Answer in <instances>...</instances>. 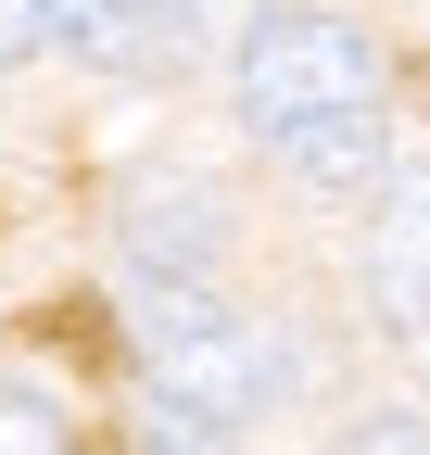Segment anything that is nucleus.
<instances>
[{"mask_svg":"<svg viewBox=\"0 0 430 455\" xmlns=\"http://www.w3.org/2000/svg\"><path fill=\"white\" fill-rule=\"evenodd\" d=\"M51 38L76 51V64H115V76H152V64H178L190 51V13L203 0H38Z\"/></svg>","mask_w":430,"mask_h":455,"instance_id":"nucleus-5","label":"nucleus"},{"mask_svg":"<svg viewBox=\"0 0 430 455\" xmlns=\"http://www.w3.org/2000/svg\"><path fill=\"white\" fill-rule=\"evenodd\" d=\"M38 38H51V13H38V0H0V64H26Z\"/></svg>","mask_w":430,"mask_h":455,"instance_id":"nucleus-9","label":"nucleus"},{"mask_svg":"<svg viewBox=\"0 0 430 455\" xmlns=\"http://www.w3.org/2000/svg\"><path fill=\"white\" fill-rule=\"evenodd\" d=\"M330 455H430V418L418 405H367V418L330 430Z\"/></svg>","mask_w":430,"mask_h":455,"instance_id":"nucleus-7","label":"nucleus"},{"mask_svg":"<svg viewBox=\"0 0 430 455\" xmlns=\"http://www.w3.org/2000/svg\"><path fill=\"white\" fill-rule=\"evenodd\" d=\"M139 455H228V430H215V418H178V405H152V418H139Z\"/></svg>","mask_w":430,"mask_h":455,"instance_id":"nucleus-8","label":"nucleus"},{"mask_svg":"<svg viewBox=\"0 0 430 455\" xmlns=\"http://www.w3.org/2000/svg\"><path fill=\"white\" fill-rule=\"evenodd\" d=\"M0 455H76L64 405H51V392H26V379H0Z\"/></svg>","mask_w":430,"mask_h":455,"instance_id":"nucleus-6","label":"nucleus"},{"mask_svg":"<svg viewBox=\"0 0 430 455\" xmlns=\"http://www.w3.org/2000/svg\"><path fill=\"white\" fill-rule=\"evenodd\" d=\"M241 127L304 190H380L393 114H380V51H367V26L316 13V0H266L241 26Z\"/></svg>","mask_w":430,"mask_h":455,"instance_id":"nucleus-1","label":"nucleus"},{"mask_svg":"<svg viewBox=\"0 0 430 455\" xmlns=\"http://www.w3.org/2000/svg\"><path fill=\"white\" fill-rule=\"evenodd\" d=\"M115 241H127V266L152 278V291H190V278H215V253H228V228H215V190H127V215H115Z\"/></svg>","mask_w":430,"mask_h":455,"instance_id":"nucleus-4","label":"nucleus"},{"mask_svg":"<svg viewBox=\"0 0 430 455\" xmlns=\"http://www.w3.org/2000/svg\"><path fill=\"white\" fill-rule=\"evenodd\" d=\"M367 304H380V329L430 341V164L380 178V215H367Z\"/></svg>","mask_w":430,"mask_h":455,"instance_id":"nucleus-3","label":"nucleus"},{"mask_svg":"<svg viewBox=\"0 0 430 455\" xmlns=\"http://www.w3.org/2000/svg\"><path fill=\"white\" fill-rule=\"evenodd\" d=\"M139 355H152V379H165V405L178 418H215V430H241V418H266L291 392V341L266 329V316H241L228 291H152V316H139Z\"/></svg>","mask_w":430,"mask_h":455,"instance_id":"nucleus-2","label":"nucleus"}]
</instances>
